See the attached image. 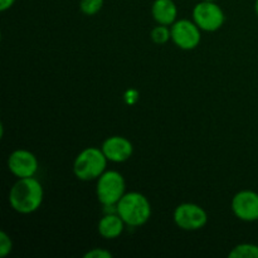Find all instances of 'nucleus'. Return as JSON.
Returning <instances> with one entry per match:
<instances>
[{"label": "nucleus", "mask_w": 258, "mask_h": 258, "mask_svg": "<svg viewBox=\"0 0 258 258\" xmlns=\"http://www.w3.org/2000/svg\"><path fill=\"white\" fill-rule=\"evenodd\" d=\"M150 38L155 44L163 45L171 39L170 27L163 24H158L150 32Z\"/></svg>", "instance_id": "14"}, {"label": "nucleus", "mask_w": 258, "mask_h": 258, "mask_svg": "<svg viewBox=\"0 0 258 258\" xmlns=\"http://www.w3.org/2000/svg\"><path fill=\"white\" fill-rule=\"evenodd\" d=\"M171 40L183 50H193L202 40V30L193 19H179L170 25Z\"/></svg>", "instance_id": "7"}, {"label": "nucleus", "mask_w": 258, "mask_h": 258, "mask_svg": "<svg viewBox=\"0 0 258 258\" xmlns=\"http://www.w3.org/2000/svg\"><path fill=\"white\" fill-rule=\"evenodd\" d=\"M13 251V241L7 232H0V257L4 258Z\"/></svg>", "instance_id": "16"}, {"label": "nucleus", "mask_w": 258, "mask_h": 258, "mask_svg": "<svg viewBox=\"0 0 258 258\" xmlns=\"http://www.w3.org/2000/svg\"><path fill=\"white\" fill-rule=\"evenodd\" d=\"M254 12H256V14H257V17H258V0H256V2H254Z\"/></svg>", "instance_id": "19"}, {"label": "nucleus", "mask_w": 258, "mask_h": 258, "mask_svg": "<svg viewBox=\"0 0 258 258\" xmlns=\"http://www.w3.org/2000/svg\"><path fill=\"white\" fill-rule=\"evenodd\" d=\"M191 19L201 28L202 32L213 33L223 27L226 15L216 2L202 0L193 8Z\"/></svg>", "instance_id": "5"}, {"label": "nucleus", "mask_w": 258, "mask_h": 258, "mask_svg": "<svg viewBox=\"0 0 258 258\" xmlns=\"http://www.w3.org/2000/svg\"><path fill=\"white\" fill-rule=\"evenodd\" d=\"M229 258H258V246L254 243H239L231 249Z\"/></svg>", "instance_id": "13"}, {"label": "nucleus", "mask_w": 258, "mask_h": 258, "mask_svg": "<svg viewBox=\"0 0 258 258\" xmlns=\"http://www.w3.org/2000/svg\"><path fill=\"white\" fill-rule=\"evenodd\" d=\"M151 15L158 24L170 27L178 20V7L174 0H154Z\"/></svg>", "instance_id": "11"}, {"label": "nucleus", "mask_w": 258, "mask_h": 258, "mask_svg": "<svg viewBox=\"0 0 258 258\" xmlns=\"http://www.w3.org/2000/svg\"><path fill=\"white\" fill-rule=\"evenodd\" d=\"M126 193V181L121 173L106 170L96 183V197L103 207L116 206Z\"/></svg>", "instance_id": "4"}, {"label": "nucleus", "mask_w": 258, "mask_h": 258, "mask_svg": "<svg viewBox=\"0 0 258 258\" xmlns=\"http://www.w3.org/2000/svg\"><path fill=\"white\" fill-rule=\"evenodd\" d=\"M7 164L10 173L18 179L35 176L39 169L37 156L27 149H18L13 151L8 158Z\"/></svg>", "instance_id": "8"}, {"label": "nucleus", "mask_w": 258, "mask_h": 258, "mask_svg": "<svg viewBox=\"0 0 258 258\" xmlns=\"http://www.w3.org/2000/svg\"><path fill=\"white\" fill-rule=\"evenodd\" d=\"M126 223L117 213H105L98 221L97 232L102 238L116 239L123 233Z\"/></svg>", "instance_id": "12"}, {"label": "nucleus", "mask_w": 258, "mask_h": 258, "mask_svg": "<svg viewBox=\"0 0 258 258\" xmlns=\"http://www.w3.org/2000/svg\"><path fill=\"white\" fill-rule=\"evenodd\" d=\"M107 163L108 160L102 149L96 146L86 148L73 161V174L78 180H97L107 170Z\"/></svg>", "instance_id": "3"}, {"label": "nucleus", "mask_w": 258, "mask_h": 258, "mask_svg": "<svg viewBox=\"0 0 258 258\" xmlns=\"http://www.w3.org/2000/svg\"><path fill=\"white\" fill-rule=\"evenodd\" d=\"M103 7V0H81L80 10L87 17H93L101 12Z\"/></svg>", "instance_id": "15"}, {"label": "nucleus", "mask_w": 258, "mask_h": 258, "mask_svg": "<svg viewBox=\"0 0 258 258\" xmlns=\"http://www.w3.org/2000/svg\"><path fill=\"white\" fill-rule=\"evenodd\" d=\"M15 2L17 0H0V10L2 12H7V10H9L15 4Z\"/></svg>", "instance_id": "18"}, {"label": "nucleus", "mask_w": 258, "mask_h": 258, "mask_svg": "<svg viewBox=\"0 0 258 258\" xmlns=\"http://www.w3.org/2000/svg\"><path fill=\"white\" fill-rule=\"evenodd\" d=\"M174 223L183 231L194 232L208 223V214L203 207L196 203H181L174 209Z\"/></svg>", "instance_id": "6"}, {"label": "nucleus", "mask_w": 258, "mask_h": 258, "mask_svg": "<svg viewBox=\"0 0 258 258\" xmlns=\"http://www.w3.org/2000/svg\"><path fill=\"white\" fill-rule=\"evenodd\" d=\"M44 190L38 179H18L9 190V204L19 214H32L40 208Z\"/></svg>", "instance_id": "1"}, {"label": "nucleus", "mask_w": 258, "mask_h": 258, "mask_svg": "<svg viewBox=\"0 0 258 258\" xmlns=\"http://www.w3.org/2000/svg\"><path fill=\"white\" fill-rule=\"evenodd\" d=\"M117 214L122 218L126 226L141 227L151 218V203L140 191H128L116 204Z\"/></svg>", "instance_id": "2"}, {"label": "nucleus", "mask_w": 258, "mask_h": 258, "mask_svg": "<svg viewBox=\"0 0 258 258\" xmlns=\"http://www.w3.org/2000/svg\"><path fill=\"white\" fill-rule=\"evenodd\" d=\"M103 154L111 163H125L133 156L134 154V145L127 138L123 136L115 135L110 136L102 143Z\"/></svg>", "instance_id": "10"}, {"label": "nucleus", "mask_w": 258, "mask_h": 258, "mask_svg": "<svg viewBox=\"0 0 258 258\" xmlns=\"http://www.w3.org/2000/svg\"><path fill=\"white\" fill-rule=\"evenodd\" d=\"M231 208L239 221H258V193L249 189L239 190L232 198Z\"/></svg>", "instance_id": "9"}, {"label": "nucleus", "mask_w": 258, "mask_h": 258, "mask_svg": "<svg viewBox=\"0 0 258 258\" xmlns=\"http://www.w3.org/2000/svg\"><path fill=\"white\" fill-rule=\"evenodd\" d=\"M206 2H217V0H206Z\"/></svg>", "instance_id": "20"}, {"label": "nucleus", "mask_w": 258, "mask_h": 258, "mask_svg": "<svg viewBox=\"0 0 258 258\" xmlns=\"http://www.w3.org/2000/svg\"><path fill=\"white\" fill-rule=\"evenodd\" d=\"M113 254L105 248H93L85 253V258H112Z\"/></svg>", "instance_id": "17"}]
</instances>
